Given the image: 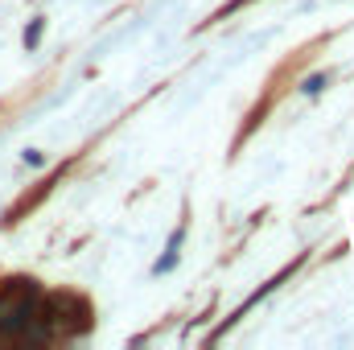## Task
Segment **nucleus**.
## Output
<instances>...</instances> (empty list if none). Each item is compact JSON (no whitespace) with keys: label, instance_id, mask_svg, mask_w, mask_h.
I'll list each match as a JSON object with an SVG mask.
<instances>
[{"label":"nucleus","instance_id":"nucleus-1","mask_svg":"<svg viewBox=\"0 0 354 350\" xmlns=\"http://www.w3.org/2000/svg\"><path fill=\"white\" fill-rule=\"evenodd\" d=\"M239 4H243V0H239Z\"/></svg>","mask_w":354,"mask_h":350}]
</instances>
